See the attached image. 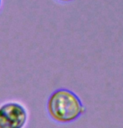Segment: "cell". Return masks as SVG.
Returning a JSON list of instances; mask_svg holds the SVG:
<instances>
[{
  "label": "cell",
  "instance_id": "3",
  "mask_svg": "<svg viewBox=\"0 0 123 128\" xmlns=\"http://www.w3.org/2000/svg\"><path fill=\"white\" fill-rule=\"evenodd\" d=\"M61 1H70V0H61Z\"/></svg>",
  "mask_w": 123,
  "mask_h": 128
},
{
  "label": "cell",
  "instance_id": "2",
  "mask_svg": "<svg viewBox=\"0 0 123 128\" xmlns=\"http://www.w3.org/2000/svg\"><path fill=\"white\" fill-rule=\"evenodd\" d=\"M28 112L18 102H6L0 106V128H24Z\"/></svg>",
  "mask_w": 123,
  "mask_h": 128
},
{
  "label": "cell",
  "instance_id": "4",
  "mask_svg": "<svg viewBox=\"0 0 123 128\" xmlns=\"http://www.w3.org/2000/svg\"><path fill=\"white\" fill-rule=\"evenodd\" d=\"M0 6H1V0H0Z\"/></svg>",
  "mask_w": 123,
  "mask_h": 128
},
{
  "label": "cell",
  "instance_id": "1",
  "mask_svg": "<svg viewBox=\"0 0 123 128\" xmlns=\"http://www.w3.org/2000/svg\"><path fill=\"white\" fill-rule=\"evenodd\" d=\"M47 110L54 122L70 123L85 113L86 108L76 93L68 89H58L50 96Z\"/></svg>",
  "mask_w": 123,
  "mask_h": 128
}]
</instances>
